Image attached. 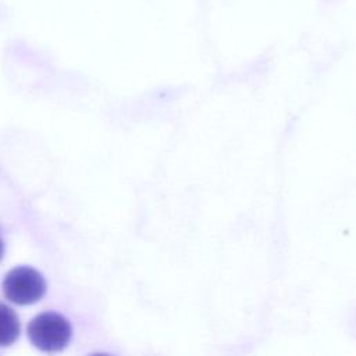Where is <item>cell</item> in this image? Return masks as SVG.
Listing matches in <instances>:
<instances>
[{"mask_svg": "<svg viewBox=\"0 0 356 356\" xmlns=\"http://www.w3.org/2000/svg\"><path fill=\"white\" fill-rule=\"evenodd\" d=\"M21 331V324L17 313L7 305L0 303V348L13 345Z\"/></svg>", "mask_w": 356, "mask_h": 356, "instance_id": "obj_3", "label": "cell"}, {"mask_svg": "<svg viewBox=\"0 0 356 356\" xmlns=\"http://www.w3.org/2000/svg\"><path fill=\"white\" fill-rule=\"evenodd\" d=\"M3 256H4V242H3V239L0 236V260L3 259Z\"/></svg>", "mask_w": 356, "mask_h": 356, "instance_id": "obj_4", "label": "cell"}, {"mask_svg": "<svg viewBox=\"0 0 356 356\" xmlns=\"http://www.w3.org/2000/svg\"><path fill=\"white\" fill-rule=\"evenodd\" d=\"M72 337L70 321L54 312H44L33 317L28 324V338L35 348L43 352L64 349Z\"/></svg>", "mask_w": 356, "mask_h": 356, "instance_id": "obj_1", "label": "cell"}, {"mask_svg": "<svg viewBox=\"0 0 356 356\" xmlns=\"http://www.w3.org/2000/svg\"><path fill=\"white\" fill-rule=\"evenodd\" d=\"M46 280L35 268L18 266L10 270L3 280L4 296L19 306L33 305L46 293Z\"/></svg>", "mask_w": 356, "mask_h": 356, "instance_id": "obj_2", "label": "cell"}]
</instances>
